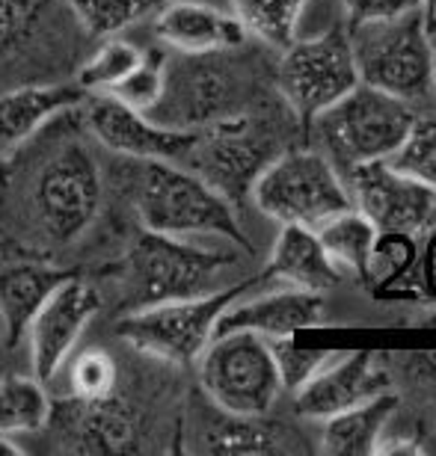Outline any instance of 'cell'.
Segmentation results:
<instances>
[{
  "instance_id": "2",
  "label": "cell",
  "mask_w": 436,
  "mask_h": 456,
  "mask_svg": "<svg viewBox=\"0 0 436 456\" xmlns=\"http://www.w3.org/2000/svg\"><path fill=\"white\" fill-rule=\"evenodd\" d=\"M107 190L122 199L145 232L169 237L214 234L247 252L252 249L234 205L181 163L119 158L111 167Z\"/></svg>"
},
{
  "instance_id": "37",
  "label": "cell",
  "mask_w": 436,
  "mask_h": 456,
  "mask_svg": "<svg viewBox=\"0 0 436 456\" xmlns=\"http://www.w3.org/2000/svg\"><path fill=\"white\" fill-rule=\"evenodd\" d=\"M18 453H24L21 444H15V442H12V436H4V433H0V456H18Z\"/></svg>"
},
{
  "instance_id": "16",
  "label": "cell",
  "mask_w": 436,
  "mask_h": 456,
  "mask_svg": "<svg viewBox=\"0 0 436 456\" xmlns=\"http://www.w3.org/2000/svg\"><path fill=\"white\" fill-rule=\"evenodd\" d=\"M178 436L196 453H274L288 448V430L267 415H234L214 406L202 391H193L181 412Z\"/></svg>"
},
{
  "instance_id": "5",
  "label": "cell",
  "mask_w": 436,
  "mask_h": 456,
  "mask_svg": "<svg viewBox=\"0 0 436 456\" xmlns=\"http://www.w3.org/2000/svg\"><path fill=\"white\" fill-rule=\"evenodd\" d=\"M348 42L359 84L401 98L419 113L436 104L433 42L422 9L392 21L348 27Z\"/></svg>"
},
{
  "instance_id": "17",
  "label": "cell",
  "mask_w": 436,
  "mask_h": 456,
  "mask_svg": "<svg viewBox=\"0 0 436 456\" xmlns=\"http://www.w3.org/2000/svg\"><path fill=\"white\" fill-rule=\"evenodd\" d=\"M392 386L389 370L383 368L377 353L350 350L339 353L321 373H315L303 388L294 395L297 412L306 418H330L350 406L383 395Z\"/></svg>"
},
{
  "instance_id": "24",
  "label": "cell",
  "mask_w": 436,
  "mask_h": 456,
  "mask_svg": "<svg viewBox=\"0 0 436 456\" xmlns=\"http://www.w3.org/2000/svg\"><path fill=\"white\" fill-rule=\"evenodd\" d=\"M415 264H419V234L377 232L359 281L380 303L422 299L419 281H415Z\"/></svg>"
},
{
  "instance_id": "38",
  "label": "cell",
  "mask_w": 436,
  "mask_h": 456,
  "mask_svg": "<svg viewBox=\"0 0 436 456\" xmlns=\"http://www.w3.org/2000/svg\"><path fill=\"white\" fill-rule=\"evenodd\" d=\"M422 9H424V21L431 27L436 21V0H422Z\"/></svg>"
},
{
  "instance_id": "10",
  "label": "cell",
  "mask_w": 436,
  "mask_h": 456,
  "mask_svg": "<svg viewBox=\"0 0 436 456\" xmlns=\"http://www.w3.org/2000/svg\"><path fill=\"white\" fill-rule=\"evenodd\" d=\"M279 125L265 110H250L243 116L226 118L211 127H199L193 149L181 167L205 178L217 193L232 205L250 196L252 181L276 158L279 151Z\"/></svg>"
},
{
  "instance_id": "15",
  "label": "cell",
  "mask_w": 436,
  "mask_h": 456,
  "mask_svg": "<svg viewBox=\"0 0 436 456\" xmlns=\"http://www.w3.org/2000/svg\"><path fill=\"white\" fill-rule=\"evenodd\" d=\"M348 175V190L353 208H359L377 232H410L422 234L431 228L436 214V193L410 175L389 167L386 160L362 163Z\"/></svg>"
},
{
  "instance_id": "4",
  "label": "cell",
  "mask_w": 436,
  "mask_h": 456,
  "mask_svg": "<svg viewBox=\"0 0 436 456\" xmlns=\"http://www.w3.org/2000/svg\"><path fill=\"white\" fill-rule=\"evenodd\" d=\"M234 51L167 53L160 102L145 116L169 127L199 131L259 110L261 71Z\"/></svg>"
},
{
  "instance_id": "36",
  "label": "cell",
  "mask_w": 436,
  "mask_h": 456,
  "mask_svg": "<svg viewBox=\"0 0 436 456\" xmlns=\"http://www.w3.org/2000/svg\"><path fill=\"white\" fill-rule=\"evenodd\" d=\"M415 281H419V297L424 303H436V225L422 232Z\"/></svg>"
},
{
  "instance_id": "20",
  "label": "cell",
  "mask_w": 436,
  "mask_h": 456,
  "mask_svg": "<svg viewBox=\"0 0 436 456\" xmlns=\"http://www.w3.org/2000/svg\"><path fill=\"white\" fill-rule=\"evenodd\" d=\"M78 270L80 267H62L30 255L0 264V326H4L6 350H15L27 338V330L45 299Z\"/></svg>"
},
{
  "instance_id": "7",
  "label": "cell",
  "mask_w": 436,
  "mask_h": 456,
  "mask_svg": "<svg viewBox=\"0 0 436 456\" xmlns=\"http://www.w3.org/2000/svg\"><path fill=\"white\" fill-rule=\"evenodd\" d=\"M256 285H261V276L208 290L199 297L169 299V303L140 308V312L116 317L113 332L143 359L169 364V368H190L202 355L208 341L214 338L220 314Z\"/></svg>"
},
{
  "instance_id": "28",
  "label": "cell",
  "mask_w": 436,
  "mask_h": 456,
  "mask_svg": "<svg viewBox=\"0 0 436 456\" xmlns=\"http://www.w3.org/2000/svg\"><path fill=\"white\" fill-rule=\"evenodd\" d=\"M78 27L89 39L119 36L128 27L154 18L172 0H62Z\"/></svg>"
},
{
  "instance_id": "34",
  "label": "cell",
  "mask_w": 436,
  "mask_h": 456,
  "mask_svg": "<svg viewBox=\"0 0 436 456\" xmlns=\"http://www.w3.org/2000/svg\"><path fill=\"white\" fill-rule=\"evenodd\" d=\"M163 69H167V53L152 48L145 51V57L137 69L131 71L128 77L119 80L107 98L119 102L131 110H140V113H149L154 104L160 102V93H163Z\"/></svg>"
},
{
  "instance_id": "33",
  "label": "cell",
  "mask_w": 436,
  "mask_h": 456,
  "mask_svg": "<svg viewBox=\"0 0 436 456\" xmlns=\"http://www.w3.org/2000/svg\"><path fill=\"white\" fill-rule=\"evenodd\" d=\"M270 353H274L283 391H291V395H297L315 373H321L326 364L339 355L335 350H312V346H303L291 338V335H285V338H270Z\"/></svg>"
},
{
  "instance_id": "6",
  "label": "cell",
  "mask_w": 436,
  "mask_h": 456,
  "mask_svg": "<svg viewBox=\"0 0 436 456\" xmlns=\"http://www.w3.org/2000/svg\"><path fill=\"white\" fill-rule=\"evenodd\" d=\"M415 113L419 110L401 98L357 84L348 95L315 116L306 131V142L315 140V149L324 151L335 169L350 172L353 167L395 154Z\"/></svg>"
},
{
  "instance_id": "25",
  "label": "cell",
  "mask_w": 436,
  "mask_h": 456,
  "mask_svg": "<svg viewBox=\"0 0 436 456\" xmlns=\"http://www.w3.org/2000/svg\"><path fill=\"white\" fill-rule=\"evenodd\" d=\"M398 412V395H383L324 418L321 451L330 456H371L383 444L386 427Z\"/></svg>"
},
{
  "instance_id": "11",
  "label": "cell",
  "mask_w": 436,
  "mask_h": 456,
  "mask_svg": "<svg viewBox=\"0 0 436 456\" xmlns=\"http://www.w3.org/2000/svg\"><path fill=\"white\" fill-rule=\"evenodd\" d=\"M274 84L306 136L317 113L333 107L359 84L348 33L330 30L312 39H294L283 48Z\"/></svg>"
},
{
  "instance_id": "26",
  "label": "cell",
  "mask_w": 436,
  "mask_h": 456,
  "mask_svg": "<svg viewBox=\"0 0 436 456\" xmlns=\"http://www.w3.org/2000/svg\"><path fill=\"white\" fill-rule=\"evenodd\" d=\"M53 400L42 379L21 373H0V433L36 436L48 430Z\"/></svg>"
},
{
  "instance_id": "40",
  "label": "cell",
  "mask_w": 436,
  "mask_h": 456,
  "mask_svg": "<svg viewBox=\"0 0 436 456\" xmlns=\"http://www.w3.org/2000/svg\"><path fill=\"white\" fill-rule=\"evenodd\" d=\"M0 346H4V326H0Z\"/></svg>"
},
{
  "instance_id": "22",
  "label": "cell",
  "mask_w": 436,
  "mask_h": 456,
  "mask_svg": "<svg viewBox=\"0 0 436 456\" xmlns=\"http://www.w3.org/2000/svg\"><path fill=\"white\" fill-rule=\"evenodd\" d=\"M154 39L178 53H214L247 45V30L234 15H226L208 4L172 0L154 12Z\"/></svg>"
},
{
  "instance_id": "35",
  "label": "cell",
  "mask_w": 436,
  "mask_h": 456,
  "mask_svg": "<svg viewBox=\"0 0 436 456\" xmlns=\"http://www.w3.org/2000/svg\"><path fill=\"white\" fill-rule=\"evenodd\" d=\"M422 9V0H344L348 12V27L357 24H374V21H392L407 12ZM424 12V9H422Z\"/></svg>"
},
{
  "instance_id": "8",
  "label": "cell",
  "mask_w": 436,
  "mask_h": 456,
  "mask_svg": "<svg viewBox=\"0 0 436 456\" xmlns=\"http://www.w3.org/2000/svg\"><path fill=\"white\" fill-rule=\"evenodd\" d=\"M250 196L259 211L279 225L317 228L353 208L344 175L308 142L279 151L252 181Z\"/></svg>"
},
{
  "instance_id": "19",
  "label": "cell",
  "mask_w": 436,
  "mask_h": 456,
  "mask_svg": "<svg viewBox=\"0 0 436 456\" xmlns=\"http://www.w3.org/2000/svg\"><path fill=\"white\" fill-rule=\"evenodd\" d=\"M89 95L75 80H30L0 93V158L42 131L69 110H80Z\"/></svg>"
},
{
  "instance_id": "23",
  "label": "cell",
  "mask_w": 436,
  "mask_h": 456,
  "mask_svg": "<svg viewBox=\"0 0 436 456\" xmlns=\"http://www.w3.org/2000/svg\"><path fill=\"white\" fill-rule=\"evenodd\" d=\"M341 279L344 276L324 252L315 228L303 225H283L267 267L261 273V281H279V285L312 290V294L333 290L341 285Z\"/></svg>"
},
{
  "instance_id": "27",
  "label": "cell",
  "mask_w": 436,
  "mask_h": 456,
  "mask_svg": "<svg viewBox=\"0 0 436 456\" xmlns=\"http://www.w3.org/2000/svg\"><path fill=\"white\" fill-rule=\"evenodd\" d=\"M317 240H321L324 252L330 255V261L339 267L341 276L362 279L366 270L371 243L377 237V225L368 220L359 208H348V211L330 216L326 223L315 228Z\"/></svg>"
},
{
  "instance_id": "39",
  "label": "cell",
  "mask_w": 436,
  "mask_h": 456,
  "mask_svg": "<svg viewBox=\"0 0 436 456\" xmlns=\"http://www.w3.org/2000/svg\"><path fill=\"white\" fill-rule=\"evenodd\" d=\"M428 30H431V42H433V71H436V21L428 27Z\"/></svg>"
},
{
  "instance_id": "21",
  "label": "cell",
  "mask_w": 436,
  "mask_h": 456,
  "mask_svg": "<svg viewBox=\"0 0 436 456\" xmlns=\"http://www.w3.org/2000/svg\"><path fill=\"white\" fill-rule=\"evenodd\" d=\"M62 9V0H0V84L30 71L60 42Z\"/></svg>"
},
{
  "instance_id": "29",
  "label": "cell",
  "mask_w": 436,
  "mask_h": 456,
  "mask_svg": "<svg viewBox=\"0 0 436 456\" xmlns=\"http://www.w3.org/2000/svg\"><path fill=\"white\" fill-rule=\"evenodd\" d=\"M62 368H66V379H69L66 397L84 400V403H95V400L111 397L125 379L122 362L107 346H84V350L71 353L62 362Z\"/></svg>"
},
{
  "instance_id": "3",
  "label": "cell",
  "mask_w": 436,
  "mask_h": 456,
  "mask_svg": "<svg viewBox=\"0 0 436 456\" xmlns=\"http://www.w3.org/2000/svg\"><path fill=\"white\" fill-rule=\"evenodd\" d=\"M238 261L232 252L205 249L185 237L154 234L140 228L116 261L86 270L102 290L104 305L113 317L140 308L169 303V299L199 297L217 290V279Z\"/></svg>"
},
{
  "instance_id": "9",
  "label": "cell",
  "mask_w": 436,
  "mask_h": 456,
  "mask_svg": "<svg viewBox=\"0 0 436 456\" xmlns=\"http://www.w3.org/2000/svg\"><path fill=\"white\" fill-rule=\"evenodd\" d=\"M199 391L234 415H270L283 395L270 341L252 332L214 335L196 359Z\"/></svg>"
},
{
  "instance_id": "31",
  "label": "cell",
  "mask_w": 436,
  "mask_h": 456,
  "mask_svg": "<svg viewBox=\"0 0 436 456\" xmlns=\"http://www.w3.org/2000/svg\"><path fill=\"white\" fill-rule=\"evenodd\" d=\"M232 6L243 30L283 51L297 39V24L308 0H232Z\"/></svg>"
},
{
  "instance_id": "18",
  "label": "cell",
  "mask_w": 436,
  "mask_h": 456,
  "mask_svg": "<svg viewBox=\"0 0 436 456\" xmlns=\"http://www.w3.org/2000/svg\"><path fill=\"white\" fill-rule=\"evenodd\" d=\"M324 294L279 285L261 297H238L217 321V332H252L261 338H285L324 323Z\"/></svg>"
},
{
  "instance_id": "30",
  "label": "cell",
  "mask_w": 436,
  "mask_h": 456,
  "mask_svg": "<svg viewBox=\"0 0 436 456\" xmlns=\"http://www.w3.org/2000/svg\"><path fill=\"white\" fill-rule=\"evenodd\" d=\"M102 45L86 53V60L78 66L75 84L84 89L86 95H107L111 89L131 75L134 69L140 66L145 51H140L137 45L128 39H119V36H107V39H98Z\"/></svg>"
},
{
  "instance_id": "13",
  "label": "cell",
  "mask_w": 436,
  "mask_h": 456,
  "mask_svg": "<svg viewBox=\"0 0 436 456\" xmlns=\"http://www.w3.org/2000/svg\"><path fill=\"white\" fill-rule=\"evenodd\" d=\"M102 290L86 276L84 267L45 299V305L36 312L30 330H27L30 368L36 379H42L45 386L57 379L62 362L78 350L86 326L95 321V314H102Z\"/></svg>"
},
{
  "instance_id": "12",
  "label": "cell",
  "mask_w": 436,
  "mask_h": 456,
  "mask_svg": "<svg viewBox=\"0 0 436 456\" xmlns=\"http://www.w3.org/2000/svg\"><path fill=\"white\" fill-rule=\"evenodd\" d=\"M149 418L137 397L122 386L111 397L84 403L62 397L51 409L48 427L60 436L62 451L75 453H140L149 448Z\"/></svg>"
},
{
  "instance_id": "14",
  "label": "cell",
  "mask_w": 436,
  "mask_h": 456,
  "mask_svg": "<svg viewBox=\"0 0 436 456\" xmlns=\"http://www.w3.org/2000/svg\"><path fill=\"white\" fill-rule=\"evenodd\" d=\"M80 118H84L86 134L116 158L185 163L199 136V131L154 122L152 116L131 110L107 95H95L93 102L80 107Z\"/></svg>"
},
{
  "instance_id": "32",
  "label": "cell",
  "mask_w": 436,
  "mask_h": 456,
  "mask_svg": "<svg viewBox=\"0 0 436 456\" xmlns=\"http://www.w3.org/2000/svg\"><path fill=\"white\" fill-rule=\"evenodd\" d=\"M386 163L436 193V110L415 113L410 131Z\"/></svg>"
},
{
  "instance_id": "1",
  "label": "cell",
  "mask_w": 436,
  "mask_h": 456,
  "mask_svg": "<svg viewBox=\"0 0 436 456\" xmlns=\"http://www.w3.org/2000/svg\"><path fill=\"white\" fill-rule=\"evenodd\" d=\"M69 113L0 158V234L30 258H53L84 240L107 199V178L84 118L78 127L66 125Z\"/></svg>"
}]
</instances>
